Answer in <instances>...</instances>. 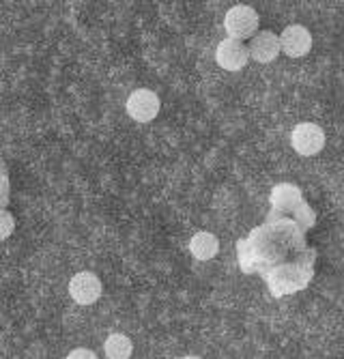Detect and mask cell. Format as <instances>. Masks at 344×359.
I'll use <instances>...</instances> for the list:
<instances>
[{"label": "cell", "mask_w": 344, "mask_h": 359, "mask_svg": "<svg viewBox=\"0 0 344 359\" xmlns=\"http://www.w3.org/2000/svg\"><path fill=\"white\" fill-rule=\"evenodd\" d=\"M259 24H261L259 11L247 5H237L228 9L224 15V28L228 32V39H235L241 43L243 39H252L256 35Z\"/></svg>", "instance_id": "6da1fadb"}, {"label": "cell", "mask_w": 344, "mask_h": 359, "mask_svg": "<svg viewBox=\"0 0 344 359\" xmlns=\"http://www.w3.org/2000/svg\"><path fill=\"white\" fill-rule=\"evenodd\" d=\"M293 149L303 157H315L325 147V132L317 123H299L291 134Z\"/></svg>", "instance_id": "7a4b0ae2"}, {"label": "cell", "mask_w": 344, "mask_h": 359, "mask_svg": "<svg viewBox=\"0 0 344 359\" xmlns=\"http://www.w3.org/2000/svg\"><path fill=\"white\" fill-rule=\"evenodd\" d=\"M104 292V284L97 273L92 271H80L69 280V297L78 306H92L99 302Z\"/></svg>", "instance_id": "3957f363"}, {"label": "cell", "mask_w": 344, "mask_h": 359, "mask_svg": "<svg viewBox=\"0 0 344 359\" xmlns=\"http://www.w3.org/2000/svg\"><path fill=\"white\" fill-rule=\"evenodd\" d=\"M128 114L136 121V123H151L155 116L160 114L162 102L155 90L149 88H138L130 95L128 100Z\"/></svg>", "instance_id": "277c9868"}, {"label": "cell", "mask_w": 344, "mask_h": 359, "mask_svg": "<svg viewBox=\"0 0 344 359\" xmlns=\"http://www.w3.org/2000/svg\"><path fill=\"white\" fill-rule=\"evenodd\" d=\"M280 39V52L289 58H303L312 50V32L303 24H291L282 30Z\"/></svg>", "instance_id": "5b68a950"}, {"label": "cell", "mask_w": 344, "mask_h": 359, "mask_svg": "<svg viewBox=\"0 0 344 359\" xmlns=\"http://www.w3.org/2000/svg\"><path fill=\"white\" fill-rule=\"evenodd\" d=\"M215 60L226 72H241L249 62V54H247L245 43L235 41V39H222L220 43H217Z\"/></svg>", "instance_id": "8992f818"}, {"label": "cell", "mask_w": 344, "mask_h": 359, "mask_svg": "<svg viewBox=\"0 0 344 359\" xmlns=\"http://www.w3.org/2000/svg\"><path fill=\"white\" fill-rule=\"evenodd\" d=\"M245 48H247L249 60H256L263 65L273 62L280 56V39L271 30L256 32V35L249 39V46H245Z\"/></svg>", "instance_id": "52a82bcc"}, {"label": "cell", "mask_w": 344, "mask_h": 359, "mask_svg": "<svg viewBox=\"0 0 344 359\" xmlns=\"http://www.w3.org/2000/svg\"><path fill=\"white\" fill-rule=\"evenodd\" d=\"M190 252L196 260H211L220 252V241L213 233L200 231L190 239Z\"/></svg>", "instance_id": "ba28073f"}, {"label": "cell", "mask_w": 344, "mask_h": 359, "mask_svg": "<svg viewBox=\"0 0 344 359\" xmlns=\"http://www.w3.org/2000/svg\"><path fill=\"white\" fill-rule=\"evenodd\" d=\"M104 353L108 359H130L134 344L125 334H110L104 342Z\"/></svg>", "instance_id": "9c48e42d"}, {"label": "cell", "mask_w": 344, "mask_h": 359, "mask_svg": "<svg viewBox=\"0 0 344 359\" xmlns=\"http://www.w3.org/2000/svg\"><path fill=\"white\" fill-rule=\"evenodd\" d=\"M13 231H15V217H13L9 211L0 209V241L7 239V237H11Z\"/></svg>", "instance_id": "30bf717a"}, {"label": "cell", "mask_w": 344, "mask_h": 359, "mask_svg": "<svg viewBox=\"0 0 344 359\" xmlns=\"http://www.w3.org/2000/svg\"><path fill=\"white\" fill-rule=\"evenodd\" d=\"M7 198H9V179L5 168L0 166V209L7 205Z\"/></svg>", "instance_id": "8fae6325"}, {"label": "cell", "mask_w": 344, "mask_h": 359, "mask_svg": "<svg viewBox=\"0 0 344 359\" xmlns=\"http://www.w3.org/2000/svg\"><path fill=\"white\" fill-rule=\"evenodd\" d=\"M65 359H99L95 351H90V348H74Z\"/></svg>", "instance_id": "7c38bea8"}, {"label": "cell", "mask_w": 344, "mask_h": 359, "mask_svg": "<svg viewBox=\"0 0 344 359\" xmlns=\"http://www.w3.org/2000/svg\"><path fill=\"white\" fill-rule=\"evenodd\" d=\"M183 359H202V357H198V355H187V357H183Z\"/></svg>", "instance_id": "4fadbf2b"}]
</instances>
